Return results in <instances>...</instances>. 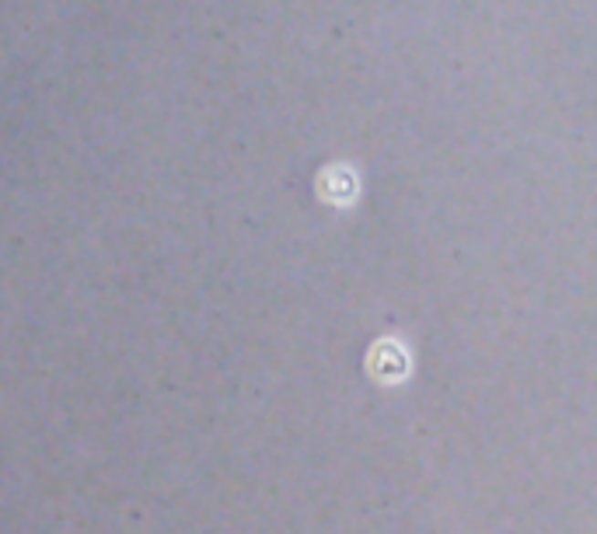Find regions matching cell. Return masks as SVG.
<instances>
[{
	"label": "cell",
	"instance_id": "obj_1",
	"mask_svg": "<svg viewBox=\"0 0 597 534\" xmlns=\"http://www.w3.org/2000/svg\"><path fill=\"white\" fill-rule=\"evenodd\" d=\"M405 367H409V356L392 339H384V342H378L371 350V374L378 377V381H384V384H395L398 377L405 374Z\"/></svg>",
	"mask_w": 597,
	"mask_h": 534
},
{
	"label": "cell",
	"instance_id": "obj_2",
	"mask_svg": "<svg viewBox=\"0 0 597 534\" xmlns=\"http://www.w3.org/2000/svg\"><path fill=\"white\" fill-rule=\"evenodd\" d=\"M319 193L329 203H336V206H342V203H350V199L357 196V175L350 172V168H342V164H336V168H329V172H321L319 178Z\"/></svg>",
	"mask_w": 597,
	"mask_h": 534
}]
</instances>
